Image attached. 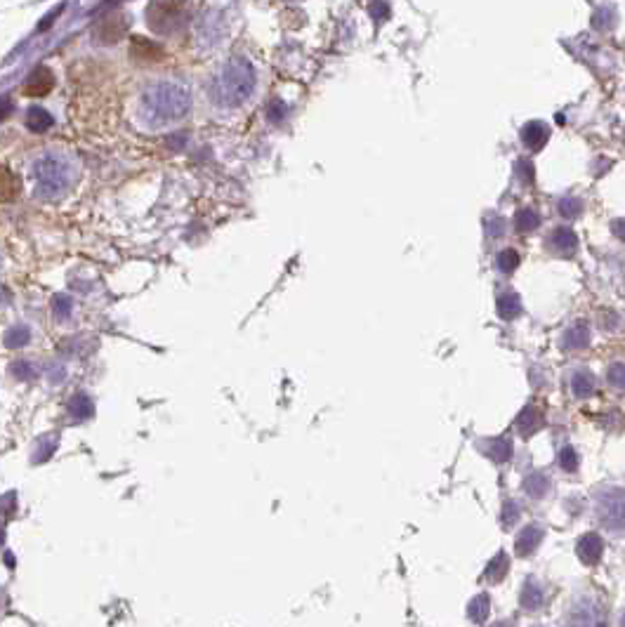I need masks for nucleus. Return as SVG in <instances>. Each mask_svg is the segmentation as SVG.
I'll use <instances>...</instances> for the list:
<instances>
[{"label":"nucleus","mask_w":625,"mask_h":627,"mask_svg":"<svg viewBox=\"0 0 625 627\" xmlns=\"http://www.w3.org/2000/svg\"><path fill=\"white\" fill-rule=\"evenodd\" d=\"M253 90V71L246 59H232L229 64L217 73L213 83V97L220 104H241Z\"/></svg>","instance_id":"1"},{"label":"nucleus","mask_w":625,"mask_h":627,"mask_svg":"<svg viewBox=\"0 0 625 627\" xmlns=\"http://www.w3.org/2000/svg\"><path fill=\"white\" fill-rule=\"evenodd\" d=\"M144 109L151 120L165 123V120L182 118L189 109V94L177 85H156L146 92Z\"/></svg>","instance_id":"2"},{"label":"nucleus","mask_w":625,"mask_h":627,"mask_svg":"<svg viewBox=\"0 0 625 627\" xmlns=\"http://www.w3.org/2000/svg\"><path fill=\"white\" fill-rule=\"evenodd\" d=\"M187 0H151L146 8V24L153 33H172L184 24Z\"/></svg>","instance_id":"3"},{"label":"nucleus","mask_w":625,"mask_h":627,"mask_svg":"<svg viewBox=\"0 0 625 627\" xmlns=\"http://www.w3.org/2000/svg\"><path fill=\"white\" fill-rule=\"evenodd\" d=\"M33 179L38 182V189L48 196H55L69 184V170L57 158H43L33 170Z\"/></svg>","instance_id":"4"},{"label":"nucleus","mask_w":625,"mask_h":627,"mask_svg":"<svg viewBox=\"0 0 625 627\" xmlns=\"http://www.w3.org/2000/svg\"><path fill=\"white\" fill-rule=\"evenodd\" d=\"M127 26L130 24H127L125 15H120V12H109V15L97 19L95 29H92V38H95L97 43L113 45L127 33Z\"/></svg>","instance_id":"5"},{"label":"nucleus","mask_w":625,"mask_h":627,"mask_svg":"<svg viewBox=\"0 0 625 627\" xmlns=\"http://www.w3.org/2000/svg\"><path fill=\"white\" fill-rule=\"evenodd\" d=\"M52 87H55V76H52V71L48 66H38V69H33L31 76L26 78L22 92L26 97H45L48 92H52Z\"/></svg>","instance_id":"6"},{"label":"nucleus","mask_w":625,"mask_h":627,"mask_svg":"<svg viewBox=\"0 0 625 627\" xmlns=\"http://www.w3.org/2000/svg\"><path fill=\"white\" fill-rule=\"evenodd\" d=\"M130 55L132 59H137V62H160V59L165 57V50L160 47L156 40L151 38H144V36H132L130 38Z\"/></svg>","instance_id":"7"},{"label":"nucleus","mask_w":625,"mask_h":627,"mask_svg":"<svg viewBox=\"0 0 625 627\" xmlns=\"http://www.w3.org/2000/svg\"><path fill=\"white\" fill-rule=\"evenodd\" d=\"M19 189L22 184H19L17 175L10 167L0 165V203H12L19 196Z\"/></svg>","instance_id":"8"},{"label":"nucleus","mask_w":625,"mask_h":627,"mask_svg":"<svg viewBox=\"0 0 625 627\" xmlns=\"http://www.w3.org/2000/svg\"><path fill=\"white\" fill-rule=\"evenodd\" d=\"M52 116L45 109H29V116H26V125H29V130L33 132H45L52 127Z\"/></svg>","instance_id":"9"},{"label":"nucleus","mask_w":625,"mask_h":627,"mask_svg":"<svg viewBox=\"0 0 625 627\" xmlns=\"http://www.w3.org/2000/svg\"><path fill=\"white\" fill-rule=\"evenodd\" d=\"M26 342H29V330H26L24 326L12 328L10 333L5 335V345H8V347H24Z\"/></svg>","instance_id":"10"},{"label":"nucleus","mask_w":625,"mask_h":627,"mask_svg":"<svg viewBox=\"0 0 625 627\" xmlns=\"http://www.w3.org/2000/svg\"><path fill=\"white\" fill-rule=\"evenodd\" d=\"M71 410H73V415L83 420V417L92 413V403L87 401L85 396H76V399H71Z\"/></svg>","instance_id":"11"},{"label":"nucleus","mask_w":625,"mask_h":627,"mask_svg":"<svg viewBox=\"0 0 625 627\" xmlns=\"http://www.w3.org/2000/svg\"><path fill=\"white\" fill-rule=\"evenodd\" d=\"M12 373H15L17 377H22V380H29V377L36 375V370H33L26 361H22V363H17V366L12 368Z\"/></svg>","instance_id":"12"},{"label":"nucleus","mask_w":625,"mask_h":627,"mask_svg":"<svg viewBox=\"0 0 625 627\" xmlns=\"http://www.w3.org/2000/svg\"><path fill=\"white\" fill-rule=\"evenodd\" d=\"M12 111V102L10 97H0V120H5Z\"/></svg>","instance_id":"13"},{"label":"nucleus","mask_w":625,"mask_h":627,"mask_svg":"<svg viewBox=\"0 0 625 627\" xmlns=\"http://www.w3.org/2000/svg\"><path fill=\"white\" fill-rule=\"evenodd\" d=\"M55 309H57L59 316H66V314H69V302H66L64 298H57L55 300Z\"/></svg>","instance_id":"14"},{"label":"nucleus","mask_w":625,"mask_h":627,"mask_svg":"<svg viewBox=\"0 0 625 627\" xmlns=\"http://www.w3.org/2000/svg\"><path fill=\"white\" fill-rule=\"evenodd\" d=\"M3 540H5V536H3V531H0V545H3Z\"/></svg>","instance_id":"15"}]
</instances>
